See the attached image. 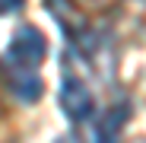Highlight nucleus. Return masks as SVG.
Returning <instances> with one entry per match:
<instances>
[{
	"label": "nucleus",
	"mask_w": 146,
	"mask_h": 143,
	"mask_svg": "<svg viewBox=\"0 0 146 143\" xmlns=\"http://www.w3.org/2000/svg\"><path fill=\"white\" fill-rule=\"evenodd\" d=\"M57 102H60V111L67 114L70 124H86L89 118L95 114V95H92V89L86 86V80L67 73V70H64V80H60Z\"/></svg>",
	"instance_id": "obj_2"
},
{
	"label": "nucleus",
	"mask_w": 146,
	"mask_h": 143,
	"mask_svg": "<svg viewBox=\"0 0 146 143\" xmlns=\"http://www.w3.org/2000/svg\"><path fill=\"white\" fill-rule=\"evenodd\" d=\"M7 86L13 89V95L19 102H26V105H32V102H38L41 99V92H44V83H41V76H38V70H7Z\"/></svg>",
	"instance_id": "obj_4"
},
{
	"label": "nucleus",
	"mask_w": 146,
	"mask_h": 143,
	"mask_svg": "<svg viewBox=\"0 0 146 143\" xmlns=\"http://www.w3.org/2000/svg\"><path fill=\"white\" fill-rule=\"evenodd\" d=\"M54 143H67V140H54Z\"/></svg>",
	"instance_id": "obj_7"
},
{
	"label": "nucleus",
	"mask_w": 146,
	"mask_h": 143,
	"mask_svg": "<svg viewBox=\"0 0 146 143\" xmlns=\"http://www.w3.org/2000/svg\"><path fill=\"white\" fill-rule=\"evenodd\" d=\"M48 57V38L35 26H19L3 51L7 70H38Z\"/></svg>",
	"instance_id": "obj_1"
},
{
	"label": "nucleus",
	"mask_w": 146,
	"mask_h": 143,
	"mask_svg": "<svg viewBox=\"0 0 146 143\" xmlns=\"http://www.w3.org/2000/svg\"><path fill=\"white\" fill-rule=\"evenodd\" d=\"M22 3H26V0H0V16H10V13L22 10Z\"/></svg>",
	"instance_id": "obj_6"
},
{
	"label": "nucleus",
	"mask_w": 146,
	"mask_h": 143,
	"mask_svg": "<svg viewBox=\"0 0 146 143\" xmlns=\"http://www.w3.org/2000/svg\"><path fill=\"white\" fill-rule=\"evenodd\" d=\"M44 10H48V16H51L54 22H57V29L73 41V45H86L89 41V22H86V16L76 10V3L73 0H44Z\"/></svg>",
	"instance_id": "obj_3"
},
{
	"label": "nucleus",
	"mask_w": 146,
	"mask_h": 143,
	"mask_svg": "<svg viewBox=\"0 0 146 143\" xmlns=\"http://www.w3.org/2000/svg\"><path fill=\"white\" fill-rule=\"evenodd\" d=\"M127 118H130V105L127 102L108 108L102 114L99 127H95V143H121V127L127 124Z\"/></svg>",
	"instance_id": "obj_5"
}]
</instances>
